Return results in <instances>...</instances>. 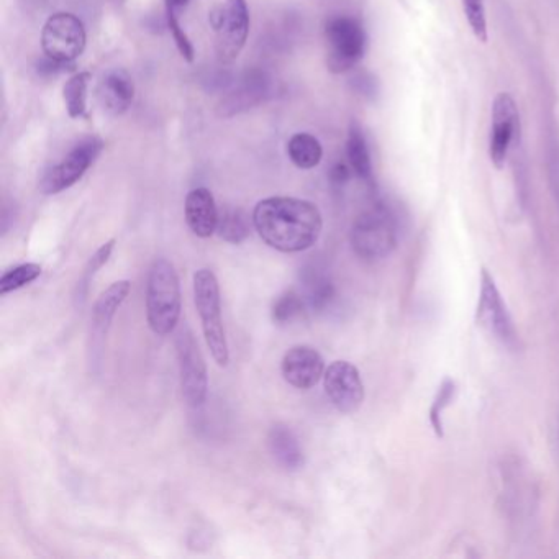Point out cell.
Segmentation results:
<instances>
[{
  "instance_id": "cell-28",
  "label": "cell",
  "mask_w": 559,
  "mask_h": 559,
  "mask_svg": "<svg viewBox=\"0 0 559 559\" xmlns=\"http://www.w3.org/2000/svg\"><path fill=\"white\" fill-rule=\"evenodd\" d=\"M461 4H463L464 15H466L469 27L473 30L474 37L478 38L481 43H487L489 33H487L484 0H461Z\"/></svg>"
},
{
  "instance_id": "cell-11",
  "label": "cell",
  "mask_w": 559,
  "mask_h": 559,
  "mask_svg": "<svg viewBox=\"0 0 559 559\" xmlns=\"http://www.w3.org/2000/svg\"><path fill=\"white\" fill-rule=\"evenodd\" d=\"M325 394L341 414H353L364 402V384L360 371L348 361H335L323 374Z\"/></svg>"
},
{
  "instance_id": "cell-29",
  "label": "cell",
  "mask_w": 559,
  "mask_h": 559,
  "mask_svg": "<svg viewBox=\"0 0 559 559\" xmlns=\"http://www.w3.org/2000/svg\"><path fill=\"white\" fill-rule=\"evenodd\" d=\"M166 22H168L169 32L173 35L182 58H184L187 63H192V61H194V55H196V53H194V46H192L191 40L187 37L186 32L182 30L178 15H176V10L171 9V7H166Z\"/></svg>"
},
{
  "instance_id": "cell-14",
  "label": "cell",
  "mask_w": 559,
  "mask_h": 559,
  "mask_svg": "<svg viewBox=\"0 0 559 559\" xmlns=\"http://www.w3.org/2000/svg\"><path fill=\"white\" fill-rule=\"evenodd\" d=\"M130 289H132V282L127 279L114 282L107 291L100 294L94 304L91 315V337H89L91 340V350L89 351H91L94 363L99 361V355L104 350L105 338L109 335L115 314L127 299Z\"/></svg>"
},
{
  "instance_id": "cell-6",
  "label": "cell",
  "mask_w": 559,
  "mask_h": 559,
  "mask_svg": "<svg viewBox=\"0 0 559 559\" xmlns=\"http://www.w3.org/2000/svg\"><path fill=\"white\" fill-rule=\"evenodd\" d=\"M176 353H178L182 397L189 407L200 409L207 400L209 373L199 343L187 325H184L176 335Z\"/></svg>"
},
{
  "instance_id": "cell-31",
  "label": "cell",
  "mask_w": 559,
  "mask_h": 559,
  "mask_svg": "<svg viewBox=\"0 0 559 559\" xmlns=\"http://www.w3.org/2000/svg\"><path fill=\"white\" fill-rule=\"evenodd\" d=\"M187 4H189V0H166V7H171L174 10L182 9Z\"/></svg>"
},
{
  "instance_id": "cell-12",
  "label": "cell",
  "mask_w": 559,
  "mask_h": 559,
  "mask_svg": "<svg viewBox=\"0 0 559 559\" xmlns=\"http://www.w3.org/2000/svg\"><path fill=\"white\" fill-rule=\"evenodd\" d=\"M520 130V115L514 97L500 92L492 104V128L489 138V156L496 169H504L509 156L510 143Z\"/></svg>"
},
{
  "instance_id": "cell-4",
  "label": "cell",
  "mask_w": 559,
  "mask_h": 559,
  "mask_svg": "<svg viewBox=\"0 0 559 559\" xmlns=\"http://www.w3.org/2000/svg\"><path fill=\"white\" fill-rule=\"evenodd\" d=\"M351 248L364 261L384 260L397 245V228L386 209L366 210L351 228Z\"/></svg>"
},
{
  "instance_id": "cell-21",
  "label": "cell",
  "mask_w": 559,
  "mask_h": 559,
  "mask_svg": "<svg viewBox=\"0 0 559 559\" xmlns=\"http://www.w3.org/2000/svg\"><path fill=\"white\" fill-rule=\"evenodd\" d=\"M287 155L297 168L314 169L322 161V143L310 133H296L287 141Z\"/></svg>"
},
{
  "instance_id": "cell-19",
  "label": "cell",
  "mask_w": 559,
  "mask_h": 559,
  "mask_svg": "<svg viewBox=\"0 0 559 559\" xmlns=\"http://www.w3.org/2000/svg\"><path fill=\"white\" fill-rule=\"evenodd\" d=\"M302 297L305 304L314 312H323L335 299V286L332 279L323 273L319 266H307L302 271Z\"/></svg>"
},
{
  "instance_id": "cell-23",
  "label": "cell",
  "mask_w": 559,
  "mask_h": 559,
  "mask_svg": "<svg viewBox=\"0 0 559 559\" xmlns=\"http://www.w3.org/2000/svg\"><path fill=\"white\" fill-rule=\"evenodd\" d=\"M91 73L82 71L66 81L63 89L64 104L71 119H81L87 110V89L91 82Z\"/></svg>"
},
{
  "instance_id": "cell-10",
  "label": "cell",
  "mask_w": 559,
  "mask_h": 559,
  "mask_svg": "<svg viewBox=\"0 0 559 559\" xmlns=\"http://www.w3.org/2000/svg\"><path fill=\"white\" fill-rule=\"evenodd\" d=\"M476 322L492 337L497 338L509 348H515L519 343V335L515 330L514 320L510 317L507 305L500 296L496 281L487 269L481 271V291H479Z\"/></svg>"
},
{
  "instance_id": "cell-30",
  "label": "cell",
  "mask_w": 559,
  "mask_h": 559,
  "mask_svg": "<svg viewBox=\"0 0 559 559\" xmlns=\"http://www.w3.org/2000/svg\"><path fill=\"white\" fill-rule=\"evenodd\" d=\"M350 168L346 164L338 163L333 166L332 173H330V178H332L333 184H345L348 179H350Z\"/></svg>"
},
{
  "instance_id": "cell-9",
  "label": "cell",
  "mask_w": 559,
  "mask_h": 559,
  "mask_svg": "<svg viewBox=\"0 0 559 559\" xmlns=\"http://www.w3.org/2000/svg\"><path fill=\"white\" fill-rule=\"evenodd\" d=\"M104 148V141L97 137H87L73 146V150L64 156L61 163L48 169L40 179V191L46 196H55L73 187L79 179L91 168L100 151Z\"/></svg>"
},
{
  "instance_id": "cell-16",
  "label": "cell",
  "mask_w": 559,
  "mask_h": 559,
  "mask_svg": "<svg viewBox=\"0 0 559 559\" xmlns=\"http://www.w3.org/2000/svg\"><path fill=\"white\" fill-rule=\"evenodd\" d=\"M186 222L191 232L199 238H210L217 232L220 210L217 209L214 196L209 189L197 187L186 197L184 205Z\"/></svg>"
},
{
  "instance_id": "cell-8",
  "label": "cell",
  "mask_w": 559,
  "mask_h": 559,
  "mask_svg": "<svg viewBox=\"0 0 559 559\" xmlns=\"http://www.w3.org/2000/svg\"><path fill=\"white\" fill-rule=\"evenodd\" d=\"M328 45V69L332 73H345L360 63L366 51V33L363 25L351 17H335L325 27Z\"/></svg>"
},
{
  "instance_id": "cell-22",
  "label": "cell",
  "mask_w": 559,
  "mask_h": 559,
  "mask_svg": "<svg viewBox=\"0 0 559 559\" xmlns=\"http://www.w3.org/2000/svg\"><path fill=\"white\" fill-rule=\"evenodd\" d=\"M250 230V219L245 214V210L235 209V207H225L220 210L217 233L222 240L232 245H240L250 237Z\"/></svg>"
},
{
  "instance_id": "cell-26",
  "label": "cell",
  "mask_w": 559,
  "mask_h": 559,
  "mask_svg": "<svg viewBox=\"0 0 559 559\" xmlns=\"http://www.w3.org/2000/svg\"><path fill=\"white\" fill-rule=\"evenodd\" d=\"M115 248V238L107 241L104 245L100 246L99 250L91 256V260L87 261L86 266H84V271H82L81 279H79L78 287H76V300L78 302H84L87 296V289H89V284H91L92 279L96 276L97 271H99L102 266H104L107 261H109L110 255Z\"/></svg>"
},
{
  "instance_id": "cell-15",
  "label": "cell",
  "mask_w": 559,
  "mask_h": 559,
  "mask_svg": "<svg viewBox=\"0 0 559 559\" xmlns=\"http://www.w3.org/2000/svg\"><path fill=\"white\" fill-rule=\"evenodd\" d=\"M281 373L289 386L300 391H309L323 378L325 361L312 346H292L282 358Z\"/></svg>"
},
{
  "instance_id": "cell-13",
  "label": "cell",
  "mask_w": 559,
  "mask_h": 559,
  "mask_svg": "<svg viewBox=\"0 0 559 559\" xmlns=\"http://www.w3.org/2000/svg\"><path fill=\"white\" fill-rule=\"evenodd\" d=\"M273 92V79L268 73L253 69L243 74V78L233 86L232 91L220 100L217 114L220 117H233L245 110L253 109L256 105L263 104Z\"/></svg>"
},
{
  "instance_id": "cell-5",
  "label": "cell",
  "mask_w": 559,
  "mask_h": 559,
  "mask_svg": "<svg viewBox=\"0 0 559 559\" xmlns=\"http://www.w3.org/2000/svg\"><path fill=\"white\" fill-rule=\"evenodd\" d=\"M217 41L215 50L222 64H232L245 48L250 33V10L246 0H225L210 15Z\"/></svg>"
},
{
  "instance_id": "cell-3",
  "label": "cell",
  "mask_w": 559,
  "mask_h": 559,
  "mask_svg": "<svg viewBox=\"0 0 559 559\" xmlns=\"http://www.w3.org/2000/svg\"><path fill=\"white\" fill-rule=\"evenodd\" d=\"M194 302L202 323L205 343L209 346L212 358L219 366H227L230 350L227 333L223 327L219 281L214 271L202 268L194 274Z\"/></svg>"
},
{
  "instance_id": "cell-2",
  "label": "cell",
  "mask_w": 559,
  "mask_h": 559,
  "mask_svg": "<svg viewBox=\"0 0 559 559\" xmlns=\"http://www.w3.org/2000/svg\"><path fill=\"white\" fill-rule=\"evenodd\" d=\"M181 281L174 264L156 258L146 281V320L151 332L166 337L178 327L181 319Z\"/></svg>"
},
{
  "instance_id": "cell-17",
  "label": "cell",
  "mask_w": 559,
  "mask_h": 559,
  "mask_svg": "<svg viewBox=\"0 0 559 559\" xmlns=\"http://www.w3.org/2000/svg\"><path fill=\"white\" fill-rule=\"evenodd\" d=\"M100 105L107 114L119 117L125 114L135 97V84L125 69H110L99 84Z\"/></svg>"
},
{
  "instance_id": "cell-25",
  "label": "cell",
  "mask_w": 559,
  "mask_h": 559,
  "mask_svg": "<svg viewBox=\"0 0 559 559\" xmlns=\"http://www.w3.org/2000/svg\"><path fill=\"white\" fill-rule=\"evenodd\" d=\"M41 276V266L37 263H25L5 271L0 279V294L7 296L10 292L19 291L22 287L32 284Z\"/></svg>"
},
{
  "instance_id": "cell-18",
  "label": "cell",
  "mask_w": 559,
  "mask_h": 559,
  "mask_svg": "<svg viewBox=\"0 0 559 559\" xmlns=\"http://www.w3.org/2000/svg\"><path fill=\"white\" fill-rule=\"evenodd\" d=\"M269 453L273 460L286 471H299L305 463L304 451L299 438L284 423H276L268 435Z\"/></svg>"
},
{
  "instance_id": "cell-27",
  "label": "cell",
  "mask_w": 559,
  "mask_h": 559,
  "mask_svg": "<svg viewBox=\"0 0 559 559\" xmlns=\"http://www.w3.org/2000/svg\"><path fill=\"white\" fill-rule=\"evenodd\" d=\"M456 396V382L451 379H445L438 389L437 397L433 400L432 409H430V423L437 433V437L443 438V412L450 407L451 402Z\"/></svg>"
},
{
  "instance_id": "cell-24",
  "label": "cell",
  "mask_w": 559,
  "mask_h": 559,
  "mask_svg": "<svg viewBox=\"0 0 559 559\" xmlns=\"http://www.w3.org/2000/svg\"><path fill=\"white\" fill-rule=\"evenodd\" d=\"M305 309H307V304H305L302 294L296 291H286L274 300L271 314H273L274 323L286 325V323L299 319Z\"/></svg>"
},
{
  "instance_id": "cell-1",
  "label": "cell",
  "mask_w": 559,
  "mask_h": 559,
  "mask_svg": "<svg viewBox=\"0 0 559 559\" xmlns=\"http://www.w3.org/2000/svg\"><path fill=\"white\" fill-rule=\"evenodd\" d=\"M253 227L261 240L281 253H300L319 241L323 219L319 207L296 197H268L253 210Z\"/></svg>"
},
{
  "instance_id": "cell-20",
  "label": "cell",
  "mask_w": 559,
  "mask_h": 559,
  "mask_svg": "<svg viewBox=\"0 0 559 559\" xmlns=\"http://www.w3.org/2000/svg\"><path fill=\"white\" fill-rule=\"evenodd\" d=\"M346 156L350 161V168L358 178L368 181L373 176V164L369 156L368 143L364 138L363 130L356 122H351L346 138Z\"/></svg>"
},
{
  "instance_id": "cell-7",
  "label": "cell",
  "mask_w": 559,
  "mask_h": 559,
  "mask_svg": "<svg viewBox=\"0 0 559 559\" xmlns=\"http://www.w3.org/2000/svg\"><path fill=\"white\" fill-rule=\"evenodd\" d=\"M86 28L74 14L58 12L41 30V48L51 60L74 64L86 48Z\"/></svg>"
}]
</instances>
